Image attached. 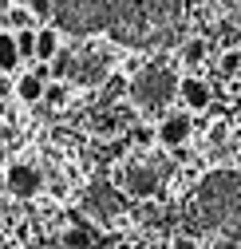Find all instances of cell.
<instances>
[{
	"mask_svg": "<svg viewBox=\"0 0 241 249\" xmlns=\"http://www.w3.org/2000/svg\"><path fill=\"white\" fill-rule=\"evenodd\" d=\"M186 230L198 249H241V174L214 170L202 178L186 210Z\"/></svg>",
	"mask_w": 241,
	"mask_h": 249,
	"instance_id": "1",
	"label": "cell"
},
{
	"mask_svg": "<svg viewBox=\"0 0 241 249\" xmlns=\"http://www.w3.org/2000/svg\"><path fill=\"white\" fill-rule=\"evenodd\" d=\"M182 20V0H107V32L127 48H158Z\"/></svg>",
	"mask_w": 241,
	"mask_h": 249,
	"instance_id": "2",
	"label": "cell"
},
{
	"mask_svg": "<svg viewBox=\"0 0 241 249\" xmlns=\"http://www.w3.org/2000/svg\"><path fill=\"white\" fill-rule=\"evenodd\" d=\"M52 20L71 36L103 32L107 28V0H52Z\"/></svg>",
	"mask_w": 241,
	"mask_h": 249,
	"instance_id": "3",
	"label": "cell"
},
{
	"mask_svg": "<svg viewBox=\"0 0 241 249\" xmlns=\"http://www.w3.org/2000/svg\"><path fill=\"white\" fill-rule=\"evenodd\" d=\"M174 91H178V79H174L170 68H146V71H138V79L131 83V99H135L138 107L158 111V107L170 103Z\"/></svg>",
	"mask_w": 241,
	"mask_h": 249,
	"instance_id": "4",
	"label": "cell"
},
{
	"mask_svg": "<svg viewBox=\"0 0 241 249\" xmlns=\"http://www.w3.org/2000/svg\"><path fill=\"white\" fill-rule=\"evenodd\" d=\"M190 131H194V119L190 115H178V111H170V115H162V123L155 127V139L162 142V146H182L186 139H190Z\"/></svg>",
	"mask_w": 241,
	"mask_h": 249,
	"instance_id": "5",
	"label": "cell"
},
{
	"mask_svg": "<svg viewBox=\"0 0 241 249\" xmlns=\"http://www.w3.org/2000/svg\"><path fill=\"white\" fill-rule=\"evenodd\" d=\"M40 186H44V178H40L36 166H28V162L8 166V190H12V198H36Z\"/></svg>",
	"mask_w": 241,
	"mask_h": 249,
	"instance_id": "6",
	"label": "cell"
},
{
	"mask_svg": "<svg viewBox=\"0 0 241 249\" xmlns=\"http://www.w3.org/2000/svg\"><path fill=\"white\" fill-rule=\"evenodd\" d=\"M123 186H127V194H135V198H150L158 190V174H155V166H146V162H131L127 174H123Z\"/></svg>",
	"mask_w": 241,
	"mask_h": 249,
	"instance_id": "7",
	"label": "cell"
},
{
	"mask_svg": "<svg viewBox=\"0 0 241 249\" xmlns=\"http://www.w3.org/2000/svg\"><path fill=\"white\" fill-rule=\"evenodd\" d=\"M178 95H182V103L190 111H206L209 99H214V91H209V83L202 75H186V79H178Z\"/></svg>",
	"mask_w": 241,
	"mask_h": 249,
	"instance_id": "8",
	"label": "cell"
},
{
	"mask_svg": "<svg viewBox=\"0 0 241 249\" xmlns=\"http://www.w3.org/2000/svg\"><path fill=\"white\" fill-rule=\"evenodd\" d=\"M55 52H59V32H55V28H36V48H32V55L40 59V64H52Z\"/></svg>",
	"mask_w": 241,
	"mask_h": 249,
	"instance_id": "9",
	"label": "cell"
},
{
	"mask_svg": "<svg viewBox=\"0 0 241 249\" xmlns=\"http://www.w3.org/2000/svg\"><path fill=\"white\" fill-rule=\"evenodd\" d=\"M44 83H48V79H40L36 71H28V75L16 79V95H20L24 103H40V99H44Z\"/></svg>",
	"mask_w": 241,
	"mask_h": 249,
	"instance_id": "10",
	"label": "cell"
},
{
	"mask_svg": "<svg viewBox=\"0 0 241 249\" xmlns=\"http://www.w3.org/2000/svg\"><path fill=\"white\" fill-rule=\"evenodd\" d=\"M91 206H95V213H103V217H111V213L123 210L119 194H115V190H103V186H95V190H91Z\"/></svg>",
	"mask_w": 241,
	"mask_h": 249,
	"instance_id": "11",
	"label": "cell"
},
{
	"mask_svg": "<svg viewBox=\"0 0 241 249\" xmlns=\"http://www.w3.org/2000/svg\"><path fill=\"white\" fill-rule=\"evenodd\" d=\"M16 68H20L16 40H12V32H0V71H16Z\"/></svg>",
	"mask_w": 241,
	"mask_h": 249,
	"instance_id": "12",
	"label": "cell"
},
{
	"mask_svg": "<svg viewBox=\"0 0 241 249\" xmlns=\"http://www.w3.org/2000/svg\"><path fill=\"white\" fill-rule=\"evenodd\" d=\"M12 40H16L20 59H24V55H32V48H36V32H32V28H24V32H12Z\"/></svg>",
	"mask_w": 241,
	"mask_h": 249,
	"instance_id": "13",
	"label": "cell"
},
{
	"mask_svg": "<svg viewBox=\"0 0 241 249\" xmlns=\"http://www.w3.org/2000/svg\"><path fill=\"white\" fill-rule=\"evenodd\" d=\"M44 99H48L52 107H64V103H68V87H64V83H44Z\"/></svg>",
	"mask_w": 241,
	"mask_h": 249,
	"instance_id": "14",
	"label": "cell"
},
{
	"mask_svg": "<svg viewBox=\"0 0 241 249\" xmlns=\"http://www.w3.org/2000/svg\"><path fill=\"white\" fill-rule=\"evenodd\" d=\"M64 245L68 249H91V233H87V230H68L64 233Z\"/></svg>",
	"mask_w": 241,
	"mask_h": 249,
	"instance_id": "15",
	"label": "cell"
},
{
	"mask_svg": "<svg viewBox=\"0 0 241 249\" xmlns=\"http://www.w3.org/2000/svg\"><path fill=\"white\" fill-rule=\"evenodd\" d=\"M28 16H32V20H44V28H48V20H52V0H28Z\"/></svg>",
	"mask_w": 241,
	"mask_h": 249,
	"instance_id": "16",
	"label": "cell"
},
{
	"mask_svg": "<svg viewBox=\"0 0 241 249\" xmlns=\"http://www.w3.org/2000/svg\"><path fill=\"white\" fill-rule=\"evenodd\" d=\"M202 55H206V44H202V40H190V44L182 48V59H186L190 68H198V64H202Z\"/></svg>",
	"mask_w": 241,
	"mask_h": 249,
	"instance_id": "17",
	"label": "cell"
},
{
	"mask_svg": "<svg viewBox=\"0 0 241 249\" xmlns=\"http://www.w3.org/2000/svg\"><path fill=\"white\" fill-rule=\"evenodd\" d=\"M8 24H12V32H24V28L32 24V16H28V8H12L8 12Z\"/></svg>",
	"mask_w": 241,
	"mask_h": 249,
	"instance_id": "18",
	"label": "cell"
},
{
	"mask_svg": "<svg viewBox=\"0 0 241 249\" xmlns=\"http://www.w3.org/2000/svg\"><path fill=\"white\" fill-rule=\"evenodd\" d=\"M241 71V52H225L222 55V75H237Z\"/></svg>",
	"mask_w": 241,
	"mask_h": 249,
	"instance_id": "19",
	"label": "cell"
},
{
	"mask_svg": "<svg viewBox=\"0 0 241 249\" xmlns=\"http://www.w3.org/2000/svg\"><path fill=\"white\" fill-rule=\"evenodd\" d=\"M135 142L138 146H150V142H155V127H135Z\"/></svg>",
	"mask_w": 241,
	"mask_h": 249,
	"instance_id": "20",
	"label": "cell"
},
{
	"mask_svg": "<svg viewBox=\"0 0 241 249\" xmlns=\"http://www.w3.org/2000/svg\"><path fill=\"white\" fill-rule=\"evenodd\" d=\"M16 4H28V0H16Z\"/></svg>",
	"mask_w": 241,
	"mask_h": 249,
	"instance_id": "21",
	"label": "cell"
},
{
	"mask_svg": "<svg viewBox=\"0 0 241 249\" xmlns=\"http://www.w3.org/2000/svg\"><path fill=\"white\" fill-rule=\"evenodd\" d=\"M237 4H241V0H237Z\"/></svg>",
	"mask_w": 241,
	"mask_h": 249,
	"instance_id": "22",
	"label": "cell"
}]
</instances>
